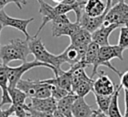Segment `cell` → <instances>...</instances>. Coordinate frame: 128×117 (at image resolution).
I'll use <instances>...</instances> for the list:
<instances>
[{
  "mask_svg": "<svg viewBox=\"0 0 128 117\" xmlns=\"http://www.w3.org/2000/svg\"><path fill=\"white\" fill-rule=\"evenodd\" d=\"M118 27H121V25L118 23H109V24L103 23L98 29H96L94 32L91 33L92 41L97 43L99 46L108 45L110 34Z\"/></svg>",
  "mask_w": 128,
  "mask_h": 117,
  "instance_id": "10",
  "label": "cell"
},
{
  "mask_svg": "<svg viewBox=\"0 0 128 117\" xmlns=\"http://www.w3.org/2000/svg\"><path fill=\"white\" fill-rule=\"evenodd\" d=\"M12 114H13V108H12V106H10L6 110H1V108H0V117H8V116H10Z\"/></svg>",
  "mask_w": 128,
  "mask_h": 117,
  "instance_id": "29",
  "label": "cell"
},
{
  "mask_svg": "<svg viewBox=\"0 0 128 117\" xmlns=\"http://www.w3.org/2000/svg\"><path fill=\"white\" fill-rule=\"evenodd\" d=\"M8 117H17V116H16V115H13V114H12V115H10V116H8Z\"/></svg>",
  "mask_w": 128,
  "mask_h": 117,
  "instance_id": "39",
  "label": "cell"
},
{
  "mask_svg": "<svg viewBox=\"0 0 128 117\" xmlns=\"http://www.w3.org/2000/svg\"><path fill=\"white\" fill-rule=\"evenodd\" d=\"M106 10L102 0H87L84 5V12L89 16H99Z\"/></svg>",
  "mask_w": 128,
  "mask_h": 117,
  "instance_id": "18",
  "label": "cell"
},
{
  "mask_svg": "<svg viewBox=\"0 0 128 117\" xmlns=\"http://www.w3.org/2000/svg\"><path fill=\"white\" fill-rule=\"evenodd\" d=\"M28 46L30 49V53L32 55H34V57L37 61L52 65L56 69V73L54 75L58 74L62 70L61 65L64 64L62 57L60 56V54L54 55V54L50 53L46 49L41 38H38V36L37 37L36 36L30 37V39H28Z\"/></svg>",
  "mask_w": 128,
  "mask_h": 117,
  "instance_id": "2",
  "label": "cell"
},
{
  "mask_svg": "<svg viewBox=\"0 0 128 117\" xmlns=\"http://www.w3.org/2000/svg\"><path fill=\"white\" fill-rule=\"evenodd\" d=\"M8 93H9L12 105L26 103L27 95L22 90H20L19 88H17V87H8Z\"/></svg>",
  "mask_w": 128,
  "mask_h": 117,
  "instance_id": "22",
  "label": "cell"
},
{
  "mask_svg": "<svg viewBox=\"0 0 128 117\" xmlns=\"http://www.w3.org/2000/svg\"><path fill=\"white\" fill-rule=\"evenodd\" d=\"M94 95H95L96 103L98 105V110H100L104 114H107V111H108V108H109V105H110V102H111L112 95L106 96V95H99V94H96V93H94Z\"/></svg>",
  "mask_w": 128,
  "mask_h": 117,
  "instance_id": "24",
  "label": "cell"
},
{
  "mask_svg": "<svg viewBox=\"0 0 128 117\" xmlns=\"http://www.w3.org/2000/svg\"><path fill=\"white\" fill-rule=\"evenodd\" d=\"M77 98V95L74 92H69L66 96L61 98L57 101V109L61 111L66 117H73L72 116V105Z\"/></svg>",
  "mask_w": 128,
  "mask_h": 117,
  "instance_id": "17",
  "label": "cell"
},
{
  "mask_svg": "<svg viewBox=\"0 0 128 117\" xmlns=\"http://www.w3.org/2000/svg\"><path fill=\"white\" fill-rule=\"evenodd\" d=\"M22 5H26L27 4V0H18Z\"/></svg>",
  "mask_w": 128,
  "mask_h": 117,
  "instance_id": "34",
  "label": "cell"
},
{
  "mask_svg": "<svg viewBox=\"0 0 128 117\" xmlns=\"http://www.w3.org/2000/svg\"><path fill=\"white\" fill-rule=\"evenodd\" d=\"M28 105L32 110L40 112L53 113L57 109V101L52 96L47 98H31V102Z\"/></svg>",
  "mask_w": 128,
  "mask_h": 117,
  "instance_id": "12",
  "label": "cell"
},
{
  "mask_svg": "<svg viewBox=\"0 0 128 117\" xmlns=\"http://www.w3.org/2000/svg\"><path fill=\"white\" fill-rule=\"evenodd\" d=\"M3 28H4V27L2 26V24H1V22H0V34H1V31H2V29H3ZM0 46H1V45H0Z\"/></svg>",
  "mask_w": 128,
  "mask_h": 117,
  "instance_id": "37",
  "label": "cell"
},
{
  "mask_svg": "<svg viewBox=\"0 0 128 117\" xmlns=\"http://www.w3.org/2000/svg\"><path fill=\"white\" fill-rule=\"evenodd\" d=\"M124 98H125V113L123 117H128V89H124Z\"/></svg>",
  "mask_w": 128,
  "mask_h": 117,
  "instance_id": "30",
  "label": "cell"
},
{
  "mask_svg": "<svg viewBox=\"0 0 128 117\" xmlns=\"http://www.w3.org/2000/svg\"><path fill=\"white\" fill-rule=\"evenodd\" d=\"M96 110L93 109L84 100V97H78L75 99L72 105V116L73 117H90Z\"/></svg>",
  "mask_w": 128,
  "mask_h": 117,
  "instance_id": "15",
  "label": "cell"
},
{
  "mask_svg": "<svg viewBox=\"0 0 128 117\" xmlns=\"http://www.w3.org/2000/svg\"><path fill=\"white\" fill-rule=\"evenodd\" d=\"M99 45L93 41H91L88 46H87V50H86V53L83 57V61L84 63L89 66V65H92L95 63L96 59H97V56H98V51H99Z\"/></svg>",
  "mask_w": 128,
  "mask_h": 117,
  "instance_id": "21",
  "label": "cell"
},
{
  "mask_svg": "<svg viewBox=\"0 0 128 117\" xmlns=\"http://www.w3.org/2000/svg\"><path fill=\"white\" fill-rule=\"evenodd\" d=\"M81 26L79 23L74 22L72 23L69 18L64 15H57L51 21V31L53 37H60V36H68L69 38L74 35Z\"/></svg>",
  "mask_w": 128,
  "mask_h": 117,
  "instance_id": "6",
  "label": "cell"
},
{
  "mask_svg": "<svg viewBox=\"0 0 128 117\" xmlns=\"http://www.w3.org/2000/svg\"><path fill=\"white\" fill-rule=\"evenodd\" d=\"M69 93V91L63 89V88H60V87H57V86H54V85H51V96L56 100H60L61 98H63L64 96H66L67 94Z\"/></svg>",
  "mask_w": 128,
  "mask_h": 117,
  "instance_id": "26",
  "label": "cell"
},
{
  "mask_svg": "<svg viewBox=\"0 0 128 117\" xmlns=\"http://www.w3.org/2000/svg\"><path fill=\"white\" fill-rule=\"evenodd\" d=\"M123 51H124V49L121 48L119 45H110V44H108V45H105V46H100L99 47V51H98L97 59H96L95 63L92 66L93 69H92L91 78L94 77V75L97 73L98 68L100 66L108 67L113 72H115L118 76H120L121 72L111 64V60L117 58V59L122 61L124 59L123 58Z\"/></svg>",
  "mask_w": 128,
  "mask_h": 117,
  "instance_id": "3",
  "label": "cell"
},
{
  "mask_svg": "<svg viewBox=\"0 0 128 117\" xmlns=\"http://www.w3.org/2000/svg\"><path fill=\"white\" fill-rule=\"evenodd\" d=\"M9 3H14L19 9H22V4L18 0H0V11L3 10V8Z\"/></svg>",
  "mask_w": 128,
  "mask_h": 117,
  "instance_id": "27",
  "label": "cell"
},
{
  "mask_svg": "<svg viewBox=\"0 0 128 117\" xmlns=\"http://www.w3.org/2000/svg\"><path fill=\"white\" fill-rule=\"evenodd\" d=\"M117 87V86H116ZM114 83L110 79L109 76H107L104 71H100L99 77L94 80L93 82V93L99 94V95H112L116 89Z\"/></svg>",
  "mask_w": 128,
  "mask_h": 117,
  "instance_id": "11",
  "label": "cell"
},
{
  "mask_svg": "<svg viewBox=\"0 0 128 117\" xmlns=\"http://www.w3.org/2000/svg\"><path fill=\"white\" fill-rule=\"evenodd\" d=\"M6 67L7 65H3L2 63H0V88L2 91L0 104L2 106L5 104H11V99L8 93V76Z\"/></svg>",
  "mask_w": 128,
  "mask_h": 117,
  "instance_id": "16",
  "label": "cell"
},
{
  "mask_svg": "<svg viewBox=\"0 0 128 117\" xmlns=\"http://www.w3.org/2000/svg\"><path fill=\"white\" fill-rule=\"evenodd\" d=\"M75 2H77L76 0H63V2L61 3H65V4H74Z\"/></svg>",
  "mask_w": 128,
  "mask_h": 117,
  "instance_id": "32",
  "label": "cell"
},
{
  "mask_svg": "<svg viewBox=\"0 0 128 117\" xmlns=\"http://www.w3.org/2000/svg\"><path fill=\"white\" fill-rule=\"evenodd\" d=\"M36 67H46L51 69L54 72V74L56 73V69L52 65L42 63L40 61H37L36 59L30 62H23L21 65L16 67H10L9 65H7L6 69H7V76H8V87H16L17 82L22 78V76L27 71Z\"/></svg>",
  "mask_w": 128,
  "mask_h": 117,
  "instance_id": "5",
  "label": "cell"
},
{
  "mask_svg": "<svg viewBox=\"0 0 128 117\" xmlns=\"http://www.w3.org/2000/svg\"><path fill=\"white\" fill-rule=\"evenodd\" d=\"M70 44L72 45H88L92 41L91 33L81 27L74 35L70 37Z\"/></svg>",
  "mask_w": 128,
  "mask_h": 117,
  "instance_id": "20",
  "label": "cell"
},
{
  "mask_svg": "<svg viewBox=\"0 0 128 117\" xmlns=\"http://www.w3.org/2000/svg\"><path fill=\"white\" fill-rule=\"evenodd\" d=\"M44 83L54 85L60 88H63L69 92H72V86H71V70L68 69L66 71L61 70L58 74L54 75V78L45 79L42 80Z\"/></svg>",
  "mask_w": 128,
  "mask_h": 117,
  "instance_id": "13",
  "label": "cell"
},
{
  "mask_svg": "<svg viewBox=\"0 0 128 117\" xmlns=\"http://www.w3.org/2000/svg\"><path fill=\"white\" fill-rule=\"evenodd\" d=\"M119 77H120V81H121L120 85L123 87V89H128V71L121 73V75Z\"/></svg>",
  "mask_w": 128,
  "mask_h": 117,
  "instance_id": "28",
  "label": "cell"
},
{
  "mask_svg": "<svg viewBox=\"0 0 128 117\" xmlns=\"http://www.w3.org/2000/svg\"><path fill=\"white\" fill-rule=\"evenodd\" d=\"M121 48L128 49V26L123 25L121 26L120 29V34H119V40H118V44Z\"/></svg>",
  "mask_w": 128,
  "mask_h": 117,
  "instance_id": "25",
  "label": "cell"
},
{
  "mask_svg": "<svg viewBox=\"0 0 128 117\" xmlns=\"http://www.w3.org/2000/svg\"><path fill=\"white\" fill-rule=\"evenodd\" d=\"M125 25H126V26H128V20L126 21V23H125Z\"/></svg>",
  "mask_w": 128,
  "mask_h": 117,
  "instance_id": "42",
  "label": "cell"
},
{
  "mask_svg": "<svg viewBox=\"0 0 128 117\" xmlns=\"http://www.w3.org/2000/svg\"><path fill=\"white\" fill-rule=\"evenodd\" d=\"M110 7H111V0H106V10L99 16H89L83 10V12L81 13L78 21H76V22L79 23V25L83 29L92 33L103 24L104 19H105V15H106V13H107V11L109 10Z\"/></svg>",
  "mask_w": 128,
  "mask_h": 117,
  "instance_id": "8",
  "label": "cell"
},
{
  "mask_svg": "<svg viewBox=\"0 0 128 117\" xmlns=\"http://www.w3.org/2000/svg\"><path fill=\"white\" fill-rule=\"evenodd\" d=\"M16 87L22 90L29 98H47L51 96V85L42 80L20 79Z\"/></svg>",
  "mask_w": 128,
  "mask_h": 117,
  "instance_id": "4",
  "label": "cell"
},
{
  "mask_svg": "<svg viewBox=\"0 0 128 117\" xmlns=\"http://www.w3.org/2000/svg\"><path fill=\"white\" fill-rule=\"evenodd\" d=\"M38 3H39V13L41 14L42 16V22H41V25L39 26L36 34L34 36H38L41 32V30L44 28V26L48 23V22H51L56 16V12L54 10V6H51L49 5L48 3H46L44 0H37Z\"/></svg>",
  "mask_w": 128,
  "mask_h": 117,
  "instance_id": "14",
  "label": "cell"
},
{
  "mask_svg": "<svg viewBox=\"0 0 128 117\" xmlns=\"http://www.w3.org/2000/svg\"><path fill=\"white\" fill-rule=\"evenodd\" d=\"M34 20V18H28V19H21V18H14L9 16L4 10L0 11V22L3 27H12L20 32H22L26 39H30V35L27 32L28 25Z\"/></svg>",
  "mask_w": 128,
  "mask_h": 117,
  "instance_id": "9",
  "label": "cell"
},
{
  "mask_svg": "<svg viewBox=\"0 0 128 117\" xmlns=\"http://www.w3.org/2000/svg\"><path fill=\"white\" fill-rule=\"evenodd\" d=\"M77 2H82V1H84V0H76Z\"/></svg>",
  "mask_w": 128,
  "mask_h": 117,
  "instance_id": "40",
  "label": "cell"
},
{
  "mask_svg": "<svg viewBox=\"0 0 128 117\" xmlns=\"http://www.w3.org/2000/svg\"><path fill=\"white\" fill-rule=\"evenodd\" d=\"M31 54L28 46V39L15 38L8 44L0 46V59L3 65H9L10 62L20 60L26 62L27 56Z\"/></svg>",
  "mask_w": 128,
  "mask_h": 117,
  "instance_id": "1",
  "label": "cell"
},
{
  "mask_svg": "<svg viewBox=\"0 0 128 117\" xmlns=\"http://www.w3.org/2000/svg\"><path fill=\"white\" fill-rule=\"evenodd\" d=\"M97 112H98V110H96V111H95V112H94V113H93V114H92L90 117H96V115H97Z\"/></svg>",
  "mask_w": 128,
  "mask_h": 117,
  "instance_id": "36",
  "label": "cell"
},
{
  "mask_svg": "<svg viewBox=\"0 0 128 117\" xmlns=\"http://www.w3.org/2000/svg\"><path fill=\"white\" fill-rule=\"evenodd\" d=\"M128 20V4L124 1H119L118 3L112 5L105 15L103 23H118L121 26L125 25Z\"/></svg>",
  "mask_w": 128,
  "mask_h": 117,
  "instance_id": "7",
  "label": "cell"
},
{
  "mask_svg": "<svg viewBox=\"0 0 128 117\" xmlns=\"http://www.w3.org/2000/svg\"><path fill=\"white\" fill-rule=\"evenodd\" d=\"M1 107H2V105H1V104H0V108H1Z\"/></svg>",
  "mask_w": 128,
  "mask_h": 117,
  "instance_id": "43",
  "label": "cell"
},
{
  "mask_svg": "<svg viewBox=\"0 0 128 117\" xmlns=\"http://www.w3.org/2000/svg\"><path fill=\"white\" fill-rule=\"evenodd\" d=\"M124 2H125L126 4H128V0H124Z\"/></svg>",
  "mask_w": 128,
  "mask_h": 117,
  "instance_id": "41",
  "label": "cell"
},
{
  "mask_svg": "<svg viewBox=\"0 0 128 117\" xmlns=\"http://www.w3.org/2000/svg\"><path fill=\"white\" fill-rule=\"evenodd\" d=\"M52 114H53V117H66V116H65L61 111H59L58 109H56Z\"/></svg>",
  "mask_w": 128,
  "mask_h": 117,
  "instance_id": "31",
  "label": "cell"
},
{
  "mask_svg": "<svg viewBox=\"0 0 128 117\" xmlns=\"http://www.w3.org/2000/svg\"><path fill=\"white\" fill-rule=\"evenodd\" d=\"M53 1H55V2H57V3H61V2H63V0H53Z\"/></svg>",
  "mask_w": 128,
  "mask_h": 117,
  "instance_id": "38",
  "label": "cell"
},
{
  "mask_svg": "<svg viewBox=\"0 0 128 117\" xmlns=\"http://www.w3.org/2000/svg\"><path fill=\"white\" fill-rule=\"evenodd\" d=\"M96 117H107V116H106V114H104L103 112H101L100 110H98V112H97V115H96Z\"/></svg>",
  "mask_w": 128,
  "mask_h": 117,
  "instance_id": "33",
  "label": "cell"
},
{
  "mask_svg": "<svg viewBox=\"0 0 128 117\" xmlns=\"http://www.w3.org/2000/svg\"><path fill=\"white\" fill-rule=\"evenodd\" d=\"M122 89L121 85H118L114 91V93L112 94V98H111V102L107 111L106 116L107 117H123V115L121 114L120 108H119V103H118V99H119V93Z\"/></svg>",
  "mask_w": 128,
  "mask_h": 117,
  "instance_id": "19",
  "label": "cell"
},
{
  "mask_svg": "<svg viewBox=\"0 0 128 117\" xmlns=\"http://www.w3.org/2000/svg\"><path fill=\"white\" fill-rule=\"evenodd\" d=\"M119 1H124V0H119Z\"/></svg>",
  "mask_w": 128,
  "mask_h": 117,
  "instance_id": "44",
  "label": "cell"
},
{
  "mask_svg": "<svg viewBox=\"0 0 128 117\" xmlns=\"http://www.w3.org/2000/svg\"><path fill=\"white\" fill-rule=\"evenodd\" d=\"M118 2H119V0H111V6L116 4V3H118Z\"/></svg>",
  "mask_w": 128,
  "mask_h": 117,
  "instance_id": "35",
  "label": "cell"
},
{
  "mask_svg": "<svg viewBox=\"0 0 128 117\" xmlns=\"http://www.w3.org/2000/svg\"><path fill=\"white\" fill-rule=\"evenodd\" d=\"M93 78H89L83 82H81L79 85H77L72 92H74L78 97H85L90 91L93 90Z\"/></svg>",
  "mask_w": 128,
  "mask_h": 117,
  "instance_id": "23",
  "label": "cell"
}]
</instances>
